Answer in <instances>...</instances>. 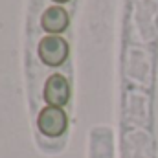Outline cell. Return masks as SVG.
<instances>
[{"instance_id":"6da1fadb","label":"cell","mask_w":158,"mask_h":158,"mask_svg":"<svg viewBox=\"0 0 158 158\" xmlns=\"http://www.w3.org/2000/svg\"><path fill=\"white\" fill-rule=\"evenodd\" d=\"M68 42L59 35H46L39 40L37 55L46 66H61L68 59Z\"/></svg>"},{"instance_id":"7a4b0ae2","label":"cell","mask_w":158,"mask_h":158,"mask_svg":"<svg viewBox=\"0 0 158 158\" xmlns=\"http://www.w3.org/2000/svg\"><path fill=\"white\" fill-rule=\"evenodd\" d=\"M37 127H39V131L44 136L59 138V136H63L66 132V127H68L66 112L61 107L46 105L37 116Z\"/></svg>"},{"instance_id":"3957f363","label":"cell","mask_w":158,"mask_h":158,"mask_svg":"<svg viewBox=\"0 0 158 158\" xmlns=\"http://www.w3.org/2000/svg\"><path fill=\"white\" fill-rule=\"evenodd\" d=\"M42 98L52 107H64L70 99V85L63 74H52L44 83Z\"/></svg>"},{"instance_id":"277c9868","label":"cell","mask_w":158,"mask_h":158,"mask_svg":"<svg viewBox=\"0 0 158 158\" xmlns=\"http://www.w3.org/2000/svg\"><path fill=\"white\" fill-rule=\"evenodd\" d=\"M70 24V17L63 6H52L48 7L40 17V28L50 35L63 33Z\"/></svg>"},{"instance_id":"5b68a950","label":"cell","mask_w":158,"mask_h":158,"mask_svg":"<svg viewBox=\"0 0 158 158\" xmlns=\"http://www.w3.org/2000/svg\"><path fill=\"white\" fill-rule=\"evenodd\" d=\"M53 2H57V4H66L68 0H53Z\"/></svg>"}]
</instances>
